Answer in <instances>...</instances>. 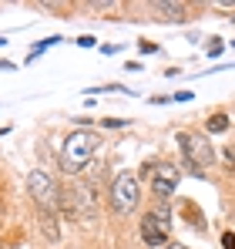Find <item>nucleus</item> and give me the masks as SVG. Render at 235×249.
<instances>
[{
	"label": "nucleus",
	"instance_id": "1",
	"mask_svg": "<svg viewBox=\"0 0 235 249\" xmlns=\"http://www.w3.org/2000/svg\"><path fill=\"white\" fill-rule=\"evenodd\" d=\"M98 148H101V142H98L94 131H87V128L71 131V135L64 138V148H61V168H64L67 175H78L81 168L91 165V159L98 155Z\"/></svg>",
	"mask_w": 235,
	"mask_h": 249
},
{
	"label": "nucleus",
	"instance_id": "2",
	"mask_svg": "<svg viewBox=\"0 0 235 249\" xmlns=\"http://www.w3.org/2000/svg\"><path fill=\"white\" fill-rule=\"evenodd\" d=\"M178 148H182V159H185V165L192 168V172H205V168L215 162V148L205 142V135H198V131H182L178 135Z\"/></svg>",
	"mask_w": 235,
	"mask_h": 249
},
{
	"label": "nucleus",
	"instance_id": "3",
	"mask_svg": "<svg viewBox=\"0 0 235 249\" xmlns=\"http://www.w3.org/2000/svg\"><path fill=\"white\" fill-rule=\"evenodd\" d=\"M168 236H171V206L161 202V206H155L141 219V239L155 249L161 243H168Z\"/></svg>",
	"mask_w": 235,
	"mask_h": 249
},
{
	"label": "nucleus",
	"instance_id": "4",
	"mask_svg": "<svg viewBox=\"0 0 235 249\" xmlns=\"http://www.w3.org/2000/svg\"><path fill=\"white\" fill-rule=\"evenodd\" d=\"M138 196H141V185H138V175L131 172H118V178L111 182V209L115 212H131L138 206Z\"/></svg>",
	"mask_w": 235,
	"mask_h": 249
},
{
	"label": "nucleus",
	"instance_id": "5",
	"mask_svg": "<svg viewBox=\"0 0 235 249\" xmlns=\"http://www.w3.org/2000/svg\"><path fill=\"white\" fill-rule=\"evenodd\" d=\"M27 189H31L34 202L40 206V212H50V209L57 206V199H61V192H57L54 178H50L44 168H34V172L27 175Z\"/></svg>",
	"mask_w": 235,
	"mask_h": 249
},
{
	"label": "nucleus",
	"instance_id": "6",
	"mask_svg": "<svg viewBox=\"0 0 235 249\" xmlns=\"http://www.w3.org/2000/svg\"><path fill=\"white\" fill-rule=\"evenodd\" d=\"M145 172L151 175V189H155V196H161V199H168L178 189V168L171 165V162H155V165H148Z\"/></svg>",
	"mask_w": 235,
	"mask_h": 249
},
{
	"label": "nucleus",
	"instance_id": "7",
	"mask_svg": "<svg viewBox=\"0 0 235 249\" xmlns=\"http://www.w3.org/2000/svg\"><path fill=\"white\" fill-rule=\"evenodd\" d=\"M155 10H161L165 17H185V3H155Z\"/></svg>",
	"mask_w": 235,
	"mask_h": 249
},
{
	"label": "nucleus",
	"instance_id": "8",
	"mask_svg": "<svg viewBox=\"0 0 235 249\" xmlns=\"http://www.w3.org/2000/svg\"><path fill=\"white\" fill-rule=\"evenodd\" d=\"M225 128H229V115H222V111H218V115H212V118H208V131L222 135Z\"/></svg>",
	"mask_w": 235,
	"mask_h": 249
},
{
	"label": "nucleus",
	"instance_id": "9",
	"mask_svg": "<svg viewBox=\"0 0 235 249\" xmlns=\"http://www.w3.org/2000/svg\"><path fill=\"white\" fill-rule=\"evenodd\" d=\"M222 162H225L229 168H235V145H229V148L222 152Z\"/></svg>",
	"mask_w": 235,
	"mask_h": 249
},
{
	"label": "nucleus",
	"instance_id": "10",
	"mask_svg": "<svg viewBox=\"0 0 235 249\" xmlns=\"http://www.w3.org/2000/svg\"><path fill=\"white\" fill-rule=\"evenodd\" d=\"M222 246H225V249H235V236H232V232H225V236H222Z\"/></svg>",
	"mask_w": 235,
	"mask_h": 249
},
{
	"label": "nucleus",
	"instance_id": "11",
	"mask_svg": "<svg viewBox=\"0 0 235 249\" xmlns=\"http://www.w3.org/2000/svg\"><path fill=\"white\" fill-rule=\"evenodd\" d=\"M78 44H81V47H94V44H98V41H94L91 34H84V37H78Z\"/></svg>",
	"mask_w": 235,
	"mask_h": 249
},
{
	"label": "nucleus",
	"instance_id": "12",
	"mask_svg": "<svg viewBox=\"0 0 235 249\" xmlns=\"http://www.w3.org/2000/svg\"><path fill=\"white\" fill-rule=\"evenodd\" d=\"M155 51H158V47L151 41H141V54H155Z\"/></svg>",
	"mask_w": 235,
	"mask_h": 249
},
{
	"label": "nucleus",
	"instance_id": "13",
	"mask_svg": "<svg viewBox=\"0 0 235 249\" xmlns=\"http://www.w3.org/2000/svg\"><path fill=\"white\" fill-rule=\"evenodd\" d=\"M17 64H10V61H0V71H14Z\"/></svg>",
	"mask_w": 235,
	"mask_h": 249
},
{
	"label": "nucleus",
	"instance_id": "14",
	"mask_svg": "<svg viewBox=\"0 0 235 249\" xmlns=\"http://www.w3.org/2000/svg\"><path fill=\"white\" fill-rule=\"evenodd\" d=\"M168 249H188V246H182V243H175V246H168Z\"/></svg>",
	"mask_w": 235,
	"mask_h": 249
},
{
	"label": "nucleus",
	"instance_id": "15",
	"mask_svg": "<svg viewBox=\"0 0 235 249\" xmlns=\"http://www.w3.org/2000/svg\"><path fill=\"white\" fill-rule=\"evenodd\" d=\"M3 44H7V41H3V37H0V47H3Z\"/></svg>",
	"mask_w": 235,
	"mask_h": 249
},
{
	"label": "nucleus",
	"instance_id": "16",
	"mask_svg": "<svg viewBox=\"0 0 235 249\" xmlns=\"http://www.w3.org/2000/svg\"><path fill=\"white\" fill-rule=\"evenodd\" d=\"M232 20H235V17H232Z\"/></svg>",
	"mask_w": 235,
	"mask_h": 249
}]
</instances>
